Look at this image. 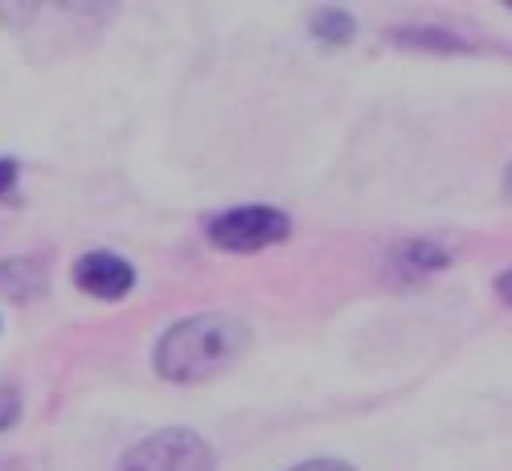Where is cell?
I'll return each instance as SVG.
<instances>
[{
	"instance_id": "5b68a950",
	"label": "cell",
	"mask_w": 512,
	"mask_h": 471,
	"mask_svg": "<svg viewBox=\"0 0 512 471\" xmlns=\"http://www.w3.org/2000/svg\"><path fill=\"white\" fill-rule=\"evenodd\" d=\"M390 263H394V275L402 283H418V279H431L435 271H443L451 263V254L435 242H406Z\"/></svg>"
},
{
	"instance_id": "52a82bcc",
	"label": "cell",
	"mask_w": 512,
	"mask_h": 471,
	"mask_svg": "<svg viewBox=\"0 0 512 471\" xmlns=\"http://www.w3.org/2000/svg\"><path fill=\"white\" fill-rule=\"evenodd\" d=\"M308 25H312V37L324 41V46H349L353 33H357V25L345 9H316Z\"/></svg>"
},
{
	"instance_id": "277c9868",
	"label": "cell",
	"mask_w": 512,
	"mask_h": 471,
	"mask_svg": "<svg viewBox=\"0 0 512 471\" xmlns=\"http://www.w3.org/2000/svg\"><path fill=\"white\" fill-rule=\"evenodd\" d=\"M74 287L95 299H123L136 287V271L127 259H119L115 250H91V254H82L74 267Z\"/></svg>"
},
{
	"instance_id": "8fae6325",
	"label": "cell",
	"mask_w": 512,
	"mask_h": 471,
	"mask_svg": "<svg viewBox=\"0 0 512 471\" xmlns=\"http://www.w3.org/2000/svg\"><path fill=\"white\" fill-rule=\"evenodd\" d=\"M291 471H353L349 463H340V459H308L300 467H291Z\"/></svg>"
},
{
	"instance_id": "7c38bea8",
	"label": "cell",
	"mask_w": 512,
	"mask_h": 471,
	"mask_svg": "<svg viewBox=\"0 0 512 471\" xmlns=\"http://www.w3.org/2000/svg\"><path fill=\"white\" fill-rule=\"evenodd\" d=\"M0 471H29V467L17 455H5V459H0Z\"/></svg>"
},
{
	"instance_id": "7a4b0ae2",
	"label": "cell",
	"mask_w": 512,
	"mask_h": 471,
	"mask_svg": "<svg viewBox=\"0 0 512 471\" xmlns=\"http://www.w3.org/2000/svg\"><path fill=\"white\" fill-rule=\"evenodd\" d=\"M115 471H213V451L197 431L168 426L136 443Z\"/></svg>"
},
{
	"instance_id": "8992f818",
	"label": "cell",
	"mask_w": 512,
	"mask_h": 471,
	"mask_svg": "<svg viewBox=\"0 0 512 471\" xmlns=\"http://www.w3.org/2000/svg\"><path fill=\"white\" fill-rule=\"evenodd\" d=\"M398 46H410V50H443V54H459V50H472L459 33L451 29H398L394 33Z\"/></svg>"
},
{
	"instance_id": "3957f363",
	"label": "cell",
	"mask_w": 512,
	"mask_h": 471,
	"mask_svg": "<svg viewBox=\"0 0 512 471\" xmlns=\"http://www.w3.org/2000/svg\"><path fill=\"white\" fill-rule=\"evenodd\" d=\"M291 234L287 213L271 209V205H242L230 209L222 218L209 222V242L226 250V254H254V250H267L275 242H283Z\"/></svg>"
},
{
	"instance_id": "9c48e42d",
	"label": "cell",
	"mask_w": 512,
	"mask_h": 471,
	"mask_svg": "<svg viewBox=\"0 0 512 471\" xmlns=\"http://www.w3.org/2000/svg\"><path fill=\"white\" fill-rule=\"evenodd\" d=\"M17 418H21V394L13 390V385L0 381V435H5Z\"/></svg>"
},
{
	"instance_id": "6da1fadb",
	"label": "cell",
	"mask_w": 512,
	"mask_h": 471,
	"mask_svg": "<svg viewBox=\"0 0 512 471\" xmlns=\"http://www.w3.org/2000/svg\"><path fill=\"white\" fill-rule=\"evenodd\" d=\"M250 345V328L238 316L226 312H201L181 324H173L156 340V373L173 385H201L238 365V357Z\"/></svg>"
},
{
	"instance_id": "30bf717a",
	"label": "cell",
	"mask_w": 512,
	"mask_h": 471,
	"mask_svg": "<svg viewBox=\"0 0 512 471\" xmlns=\"http://www.w3.org/2000/svg\"><path fill=\"white\" fill-rule=\"evenodd\" d=\"M17 189V160H0V197Z\"/></svg>"
},
{
	"instance_id": "ba28073f",
	"label": "cell",
	"mask_w": 512,
	"mask_h": 471,
	"mask_svg": "<svg viewBox=\"0 0 512 471\" xmlns=\"http://www.w3.org/2000/svg\"><path fill=\"white\" fill-rule=\"evenodd\" d=\"M41 271L29 263V259H9L0 263V291H9L13 299H29L33 291H41Z\"/></svg>"
}]
</instances>
